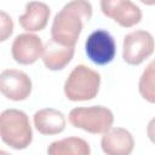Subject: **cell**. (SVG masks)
<instances>
[{"mask_svg": "<svg viewBox=\"0 0 155 155\" xmlns=\"http://www.w3.org/2000/svg\"><path fill=\"white\" fill-rule=\"evenodd\" d=\"M92 17V5L87 0H71L54 16L51 38L63 45L75 46L84 24Z\"/></svg>", "mask_w": 155, "mask_h": 155, "instance_id": "6da1fadb", "label": "cell"}, {"mask_svg": "<svg viewBox=\"0 0 155 155\" xmlns=\"http://www.w3.org/2000/svg\"><path fill=\"white\" fill-rule=\"evenodd\" d=\"M0 136L5 144L21 150L30 145L33 131L27 114L18 109H6L0 115Z\"/></svg>", "mask_w": 155, "mask_h": 155, "instance_id": "7a4b0ae2", "label": "cell"}, {"mask_svg": "<svg viewBox=\"0 0 155 155\" xmlns=\"http://www.w3.org/2000/svg\"><path fill=\"white\" fill-rule=\"evenodd\" d=\"M101 75L87 65L79 64L69 74L64 84V94L69 101L84 102L94 98L99 91Z\"/></svg>", "mask_w": 155, "mask_h": 155, "instance_id": "3957f363", "label": "cell"}, {"mask_svg": "<svg viewBox=\"0 0 155 155\" xmlns=\"http://www.w3.org/2000/svg\"><path fill=\"white\" fill-rule=\"evenodd\" d=\"M69 122L75 128H81L88 133L104 134L114 122V115L110 109L103 105L79 107L69 113Z\"/></svg>", "mask_w": 155, "mask_h": 155, "instance_id": "277c9868", "label": "cell"}, {"mask_svg": "<svg viewBox=\"0 0 155 155\" xmlns=\"http://www.w3.org/2000/svg\"><path fill=\"white\" fill-rule=\"evenodd\" d=\"M155 48L153 35L145 30H136L127 34L122 45V58L130 65H139L150 57Z\"/></svg>", "mask_w": 155, "mask_h": 155, "instance_id": "5b68a950", "label": "cell"}, {"mask_svg": "<svg viewBox=\"0 0 155 155\" xmlns=\"http://www.w3.org/2000/svg\"><path fill=\"white\" fill-rule=\"evenodd\" d=\"M85 51L91 62L97 65H105L114 59L116 54V44L109 31L97 29L87 36Z\"/></svg>", "mask_w": 155, "mask_h": 155, "instance_id": "8992f818", "label": "cell"}, {"mask_svg": "<svg viewBox=\"0 0 155 155\" xmlns=\"http://www.w3.org/2000/svg\"><path fill=\"white\" fill-rule=\"evenodd\" d=\"M101 10L124 28H131L142 19L140 8L131 0H101Z\"/></svg>", "mask_w": 155, "mask_h": 155, "instance_id": "52a82bcc", "label": "cell"}, {"mask_svg": "<svg viewBox=\"0 0 155 155\" xmlns=\"http://www.w3.org/2000/svg\"><path fill=\"white\" fill-rule=\"evenodd\" d=\"M0 90L11 101H24L31 92V80L22 70L5 69L0 74Z\"/></svg>", "mask_w": 155, "mask_h": 155, "instance_id": "ba28073f", "label": "cell"}, {"mask_svg": "<svg viewBox=\"0 0 155 155\" xmlns=\"http://www.w3.org/2000/svg\"><path fill=\"white\" fill-rule=\"evenodd\" d=\"M44 52V45L41 39L30 33L19 34L15 38L12 46H11V53L13 59L22 64V65H29L35 63Z\"/></svg>", "mask_w": 155, "mask_h": 155, "instance_id": "9c48e42d", "label": "cell"}, {"mask_svg": "<svg viewBox=\"0 0 155 155\" xmlns=\"http://www.w3.org/2000/svg\"><path fill=\"white\" fill-rule=\"evenodd\" d=\"M101 147L108 155H128L133 150L134 140L130 131L121 127H113L102 137Z\"/></svg>", "mask_w": 155, "mask_h": 155, "instance_id": "30bf717a", "label": "cell"}, {"mask_svg": "<svg viewBox=\"0 0 155 155\" xmlns=\"http://www.w3.org/2000/svg\"><path fill=\"white\" fill-rule=\"evenodd\" d=\"M75 52V46H67L54 41L52 38L44 46L42 62L50 70L63 69L71 59Z\"/></svg>", "mask_w": 155, "mask_h": 155, "instance_id": "8fae6325", "label": "cell"}, {"mask_svg": "<svg viewBox=\"0 0 155 155\" xmlns=\"http://www.w3.org/2000/svg\"><path fill=\"white\" fill-rule=\"evenodd\" d=\"M50 17V7L41 1H29L25 5V13L19 16L18 22L27 31L42 30Z\"/></svg>", "mask_w": 155, "mask_h": 155, "instance_id": "7c38bea8", "label": "cell"}, {"mask_svg": "<svg viewBox=\"0 0 155 155\" xmlns=\"http://www.w3.org/2000/svg\"><path fill=\"white\" fill-rule=\"evenodd\" d=\"M34 126L41 134H58L65 128V117L62 111L53 108L38 110L33 116Z\"/></svg>", "mask_w": 155, "mask_h": 155, "instance_id": "4fadbf2b", "label": "cell"}, {"mask_svg": "<svg viewBox=\"0 0 155 155\" xmlns=\"http://www.w3.org/2000/svg\"><path fill=\"white\" fill-rule=\"evenodd\" d=\"M47 153L50 155H90L91 148L90 144L79 137H68L61 140L52 142L47 148Z\"/></svg>", "mask_w": 155, "mask_h": 155, "instance_id": "5bb4252c", "label": "cell"}, {"mask_svg": "<svg viewBox=\"0 0 155 155\" xmlns=\"http://www.w3.org/2000/svg\"><path fill=\"white\" fill-rule=\"evenodd\" d=\"M138 90L140 96L149 103H155V59L151 61L143 70Z\"/></svg>", "mask_w": 155, "mask_h": 155, "instance_id": "9a60e30c", "label": "cell"}, {"mask_svg": "<svg viewBox=\"0 0 155 155\" xmlns=\"http://www.w3.org/2000/svg\"><path fill=\"white\" fill-rule=\"evenodd\" d=\"M13 31V23L11 17L4 11H1V41H5Z\"/></svg>", "mask_w": 155, "mask_h": 155, "instance_id": "2e32d148", "label": "cell"}, {"mask_svg": "<svg viewBox=\"0 0 155 155\" xmlns=\"http://www.w3.org/2000/svg\"><path fill=\"white\" fill-rule=\"evenodd\" d=\"M147 136L150 142L155 144V117H153L147 126Z\"/></svg>", "mask_w": 155, "mask_h": 155, "instance_id": "e0dca14e", "label": "cell"}, {"mask_svg": "<svg viewBox=\"0 0 155 155\" xmlns=\"http://www.w3.org/2000/svg\"><path fill=\"white\" fill-rule=\"evenodd\" d=\"M140 2H143L144 5H149V6H151V5H155V0H139Z\"/></svg>", "mask_w": 155, "mask_h": 155, "instance_id": "ac0fdd59", "label": "cell"}]
</instances>
